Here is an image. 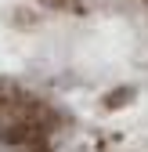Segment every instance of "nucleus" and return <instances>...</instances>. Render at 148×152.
<instances>
[{
	"mask_svg": "<svg viewBox=\"0 0 148 152\" xmlns=\"http://www.w3.org/2000/svg\"><path fill=\"white\" fill-rule=\"evenodd\" d=\"M0 152H148V0H0Z\"/></svg>",
	"mask_w": 148,
	"mask_h": 152,
	"instance_id": "1",
	"label": "nucleus"
}]
</instances>
